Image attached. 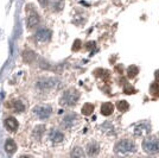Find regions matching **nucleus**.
<instances>
[{"label":"nucleus","instance_id":"nucleus-13","mask_svg":"<svg viewBox=\"0 0 159 158\" xmlns=\"http://www.w3.org/2000/svg\"><path fill=\"white\" fill-rule=\"evenodd\" d=\"M87 153L89 155V156H95V155H98V152H99V145L96 144L95 142H90L89 144L87 145Z\"/></svg>","mask_w":159,"mask_h":158},{"label":"nucleus","instance_id":"nucleus-17","mask_svg":"<svg viewBox=\"0 0 159 158\" xmlns=\"http://www.w3.org/2000/svg\"><path fill=\"white\" fill-rule=\"evenodd\" d=\"M116 107H118V109H119L120 112H126L128 111V108H129V105H128V102L125 101V100H120L119 102L116 104Z\"/></svg>","mask_w":159,"mask_h":158},{"label":"nucleus","instance_id":"nucleus-4","mask_svg":"<svg viewBox=\"0 0 159 158\" xmlns=\"http://www.w3.org/2000/svg\"><path fill=\"white\" fill-rule=\"evenodd\" d=\"M57 86H58V82L55 79H42L37 82V89L44 93L50 92L51 89L56 88Z\"/></svg>","mask_w":159,"mask_h":158},{"label":"nucleus","instance_id":"nucleus-8","mask_svg":"<svg viewBox=\"0 0 159 158\" xmlns=\"http://www.w3.org/2000/svg\"><path fill=\"white\" fill-rule=\"evenodd\" d=\"M49 139L52 142V143H62L64 140V134L58 130H51L49 133Z\"/></svg>","mask_w":159,"mask_h":158},{"label":"nucleus","instance_id":"nucleus-1","mask_svg":"<svg viewBox=\"0 0 159 158\" xmlns=\"http://www.w3.org/2000/svg\"><path fill=\"white\" fill-rule=\"evenodd\" d=\"M80 98V93L75 89H69L66 91L62 98H61V105L66 106V107H71V106L76 105Z\"/></svg>","mask_w":159,"mask_h":158},{"label":"nucleus","instance_id":"nucleus-2","mask_svg":"<svg viewBox=\"0 0 159 158\" xmlns=\"http://www.w3.org/2000/svg\"><path fill=\"white\" fill-rule=\"evenodd\" d=\"M143 150L148 155H157L159 153V139L147 138L143 142Z\"/></svg>","mask_w":159,"mask_h":158},{"label":"nucleus","instance_id":"nucleus-23","mask_svg":"<svg viewBox=\"0 0 159 158\" xmlns=\"http://www.w3.org/2000/svg\"><path fill=\"white\" fill-rule=\"evenodd\" d=\"M101 127H102V128H103L107 133H111V134H112V133H114V127H113V125H112V124H109V123H105V124L101 126Z\"/></svg>","mask_w":159,"mask_h":158},{"label":"nucleus","instance_id":"nucleus-25","mask_svg":"<svg viewBox=\"0 0 159 158\" xmlns=\"http://www.w3.org/2000/svg\"><path fill=\"white\" fill-rule=\"evenodd\" d=\"M124 93H125V94H134V93H135V89L131 86L125 87V88H124Z\"/></svg>","mask_w":159,"mask_h":158},{"label":"nucleus","instance_id":"nucleus-3","mask_svg":"<svg viewBox=\"0 0 159 158\" xmlns=\"http://www.w3.org/2000/svg\"><path fill=\"white\" fill-rule=\"evenodd\" d=\"M135 150H137V146L129 139L120 140L119 143L115 145V151L119 153H128V152H134Z\"/></svg>","mask_w":159,"mask_h":158},{"label":"nucleus","instance_id":"nucleus-26","mask_svg":"<svg viewBox=\"0 0 159 158\" xmlns=\"http://www.w3.org/2000/svg\"><path fill=\"white\" fill-rule=\"evenodd\" d=\"M71 156H73V157H75V156H79V157H83V156H84V153H82L80 149H75V150L73 151V153H71Z\"/></svg>","mask_w":159,"mask_h":158},{"label":"nucleus","instance_id":"nucleus-9","mask_svg":"<svg viewBox=\"0 0 159 158\" xmlns=\"http://www.w3.org/2000/svg\"><path fill=\"white\" fill-rule=\"evenodd\" d=\"M4 125H5L7 131H10V132H16L18 130V121H17V119L13 118V117L7 118L6 120L4 121Z\"/></svg>","mask_w":159,"mask_h":158},{"label":"nucleus","instance_id":"nucleus-19","mask_svg":"<svg viewBox=\"0 0 159 158\" xmlns=\"http://www.w3.org/2000/svg\"><path fill=\"white\" fill-rule=\"evenodd\" d=\"M44 133H45V126H43V125H39L38 127H36V130H34V132H33L34 137H36L37 139L42 138Z\"/></svg>","mask_w":159,"mask_h":158},{"label":"nucleus","instance_id":"nucleus-28","mask_svg":"<svg viewBox=\"0 0 159 158\" xmlns=\"http://www.w3.org/2000/svg\"><path fill=\"white\" fill-rule=\"evenodd\" d=\"M38 1H39V4L42 6H47L48 4L50 2V0H38Z\"/></svg>","mask_w":159,"mask_h":158},{"label":"nucleus","instance_id":"nucleus-11","mask_svg":"<svg viewBox=\"0 0 159 158\" xmlns=\"http://www.w3.org/2000/svg\"><path fill=\"white\" fill-rule=\"evenodd\" d=\"M5 150L8 155H12L17 151V144L14 143L13 139H7L5 142Z\"/></svg>","mask_w":159,"mask_h":158},{"label":"nucleus","instance_id":"nucleus-14","mask_svg":"<svg viewBox=\"0 0 159 158\" xmlns=\"http://www.w3.org/2000/svg\"><path fill=\"white\" fill-rule=\"evenodd\" d=\"M38 23H39V17H38L36 13H32L31 16H29V19H27V26L30 27V29L34 27Z\"/></svg>","mask_w":159,"mask_h":158},{"label":"nucleus","instance_id":"nucleus-12","mask_svg":"<svg viewBox=\"0 0 159 158\" xmlns=\"http://www.w3.org/2000/svg\"><path fill=\"white\" fill-rule=\"evenodd\" d=\"M113 111H114V106H113L112 102H105L103 105L101 106V113L103 115H106V117L111 115L113 113Z\"/></svg>","mask_w":159,"mask_h":158},{"label":"nucleus","instance_id":"nucleus-21","mask_svg":"<svg viewBox=\"0 0 159 158\" xmlns=\"http://www.w3.org/2000/svg\"><path fill=\"white\" fill-rule=\"evenodd\" d=\"M23 58H24V61L25 62H32L33 59L36 58V55L32 53V51H30V50H26V51H24V53H23Z\"/></svg>","mask_w":159,"mask_h":158},{"label":"nucleus","instance_id":"nucleus-27","mask_svg":"<svg viewBox=\"0 0 159 158\" xmlns=\"http://www.w3.org/2000/svg\"><path fill=\"white\" fill-rule=\"evenodd\" d=\"M95 45H96V44H95V42H89V43H87V49H88V50H92V49H94V48H95Z\"/></svg>","mask_w":159,"mask_h":158},{"label":"nucleus","instance_id":"nucleus-6","mask_svg":"<svg viewBox=\"0 0 159 158\" xmlns=\"http://www.w3.org/2000/svg\"><path fill=\"white\" fill-rule=\"evenodd\" d=\"M79 123H80V118L76 114H74V113L68 114V115H66V118L63 119V126L66 128H68V130L75 128L76 126L79 125Z\"/></svg>","mask_w":159,"mask_h":158},{"label":"nucleus","instance_id":"nucleus-29","mask_svg":"<svg viewBox=\"0 0 159 158\" xmlns=\"http://www.w3.org/2000/svg\"><path fill=\"white\" fill-rule=\"evenodd\" d=\"M154 79L157 82H159V70H156V72H154Z\"/></svg>","mask_w":159,"mask_h":158},{"label":"nucleus","instance_id":"nucleus-16","mask_svg":"<svg viewBox=\"0 0 159 158\" xmlns=\"http://www.w3.org/2000/svg\"><path fill=\"white\" fill-rule=\"evenodd\" d=\"M138 72H139L138 67L131 66V67H128V69H127V76H128L129 79H134V77L138 75Z\"/></svg>","mask_w":159,"mask_h":158},{"label":"nucleus","instance_id":"nucleus-7","mask_svg":"<svg viewBox=\"0 0 159 158\" xmlns=\"http://www.w3.org/2000/svg\"><path fill=\"white\" fill-rule=\"evenodd\" d=\"M151 131V126L148 123H141L139 125L135 126L134 128V133L135 136H139V137H143V136H147Z\"/></svg>","mask_w":159,"mask_h":158},{"label":"nucleus","instance_id":"nucleus-10","mask_svg":"<svg viewBox=\"0 0 159 158\" xmlns=\"http://www.w3.org/2000/svg\"><path fill=\"white\" fill-rule=\"evenodd\" d=\"M50 35L51 32L47 30V29H40L36 32V40H39V42H47L50 40Z\"/></svg>","mask_w":159,"mask_h":158},{"label":"nucleus","instance_id":"nucleus-15","mask_svg":"<svg viewBox=\"0 0 159 158\" xmlns=\"http://www.w3.org/2000/svg\"><path fill=\"white\" fill-rule=\"evenodd\" d=\"M12 107H13V109L16 113H21L25 111V105H24V102H21L20 100H14L13 102H12Z\"/></svg>","mask_w":159,"mask_h":158},{"label":"nucleus","instance_id":"nucleus-5","mask_svg":"<svg viewBox=\"0 0 159 158\" xmlns=\"http://www.w3.org/2000/svg\"><path fill=\"white\" fill-rule=\"evenodd\" d=\"M52 113L51 107L48 105H38L33 108V114L40 120H47Z\"/></svg>","mask_w":159,"mask_h":158},{"label":"nucleus","instance_id":"nucleus-22","mask_svg":"<svg viewBox=\"0 0 159 158\" xmlns=\"http://www.w3.org/2000/svg\"><path fill=\"white\" fill-rule=\"evenodd\" d=\"M52 7L53 11H61L64 7V0H53Z\"/></svg>","mask_w":159,"mask_h":158},{"label":"nucleus","instance_id":"nucleus-24","mask_svg":"<svg viewBox=\"0 0 159 158\" xmlns=\"http://www.w3.org/2000/svg\"><path fill=\"white\" fill-rule=\"evenodd\" d=\"M81 40H76L74 42V45H73V51H79L80 49H81Z\"/></svg>","mask_w":159,"mask_h":158},{"label":"nucleus","instance_id":"nucleus-18","mask_svg":"<svg viewBox=\"0 0 159 158\" xmlns=\"http://www.w3.org/2000/svg\"><path fill=\"white\" fill-rule=\"evenodd\" d=\"M150 93L153 98H159V85L157 83V81L151 85L150 87Z\"/></svg>","mask_w":159,"mask_h":158},{"label":"nucleus","instance_id":"nucleus-20","mask_svg":"<svg viewBox=\"0 0 159 158\" xmlns=\"http://www.w3.org/2000/svg\"><path fill=\"white\" fill-rule=\"evenodd\" d=\"M94 112V105L93 104H86V105L82 107V113L84 114V115H90L92 113Z\"/></svg>","mask_w":159,"mask_h":158}]
</instances>
